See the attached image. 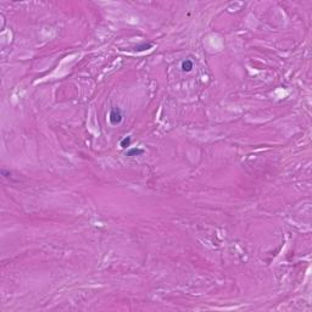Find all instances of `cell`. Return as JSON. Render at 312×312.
<instances>
[{
    "mask_svg": "<svg viewBox=\"0 0 312 312\" xmlns=\"http://www.w3.org/2000/svg\"><path fill=\"white\" fill-rule=\"evenodd\" d=\"M122 118H123V115H122V111L118 108V107H113L111 111H110V115H108V121L112 126H116V124H119L122 122Z\"/></svg>",
    "mask_w": 312,
    "mask_h": 312,
    "instance_id": "cell-1",
    "label": "cell"
},
{
    "mask_svg": "<svg viewBox=\"0 0 312 312\" xmlns=\"http://www.w3.org/2000/svg\"><path fill=\"white\" fill-rule=\"evenodd\" d=\"M193 61L192 60H185V61H183L182 62V70L183 71H185V72H189V71H192L193 70Z\"/></svg>",
    "mask_w": 312,
    "mask_h": 312,
    "instance_id": "cell-2",
    "label": "cell"
},
{
    "mask_svg": "<svg viewBox=\"0 0 312 312\" xmlns=\"http://www.w3.org/2000/svg\"><path fill=\"white\" fill-rule=\"evenodd\" d=\"M144 154V150L143 149H138V148H132L127 151V156H139Z\"/></svg>",
    "mask_w": 312,
    "mask_h": 312,
    "instance_id": "cell-3",
    "label": "cell"
},
{
    "mask_svg": "<svg viewBox=\"0 0 312 312\" xmlns=\"http://www.w3.org/2000/svg\"><path fill=\"white\" fill-rule=\"evenodd\" d=\"M152 48V44L151 43H145V44H141V45H137L134 48L135 51H144V50H148V49H151Z\"/></svg>",
    "mask_w": 312,
    "mask_h": 312,
    "instance_id": "cell-4",
    "label": "cell"
},
{
    "mask_svg": "<svg viewBox=\"0 0 312 312\" xmlns=\"http://www.w3.org/2000/svg\"><path fill=\"white\" fill-rule=\"evenodd\" d=\"M130 140H132L130 137H126L124 139H122L121 143H119L121 148H127V146H129V145H130Z\"/></svg>",
    "mask_w": 312,
    "mask_h": 312,
    "instance_id": "cell-5",
    "label": "cell"
}]
</instances>
